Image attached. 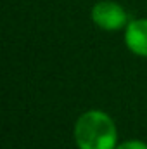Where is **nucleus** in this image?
<instances>
[{
	"label": "nucleus",
	"mask_w": 147,
	"mask_h": 149,
	"mask_svg": "<svg viewBox=\"0 0 147 149\" xmlns=\"http://www.w3.org/2000/svg\"><path fill=\"white\" fill-rule=\"evenodd\" d=\"M116 127L102 111H88L81 114L74 127V139L80 149H114Z\"/></svg>",
	"instance_id": "nucleus-1"
},
{
	"label": "nucleus",
	"mask_w": 147,
	"mask_h": 149,
	"mask_svg": "<svg viewBox=\"0 0 147 149\" xmlns=\"http://www.w3.org/2000/svg\"><path fill=\"white\" fill-rule=\"evenodd\" d=\"M125 42L132 52L147 57V19H137L128 23Z\"/></svg>",
	"instance_id": "nucleus-3"
},
{
	"label": "nucleus",
	"mask_w": 147,
	"mask_h": 149,
	"mask_svg": "<svg viewBox=\"0 0 147 149\" xmlns=\"http://www.w3.org/2000/svg\"><path fill=\"white\" fill-rule=\"evenodd\" d=\"M116 149H147V144L140 142V141H128V142H123L121 146H118Z\"/></svg>",
	"instance_id": "nucleus-4"
},
{
	"label": "nucleus",
	"mask_w": 147,
	"mask_h": 149,
	"mask_svg": "<svg viewBox=\"0 0 147 149\" xmlns=\"http://www.w3.org/2000/svg\"><path fill=\"white\" fill-rule=\"evenodd\" d=\"M92 19L102 30H119L126 24L128 16L116 2H99L92 9Z\"/></svg>",
	"instance_id": "nucleus-2"
}]
</instances>
